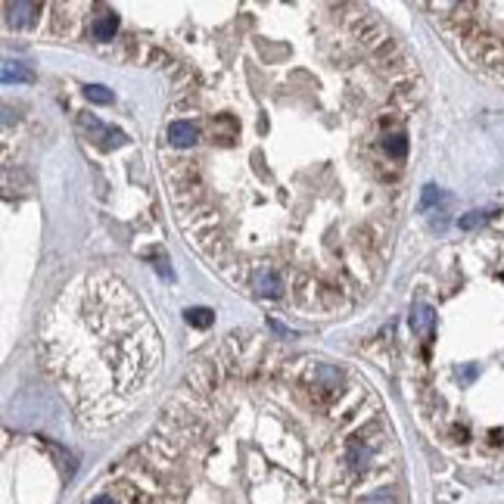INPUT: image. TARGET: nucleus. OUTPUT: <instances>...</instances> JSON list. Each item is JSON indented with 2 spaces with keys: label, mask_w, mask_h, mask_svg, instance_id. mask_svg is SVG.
<instances>
[{
  "label": "nucleus",
  "mask_w": 504,
  "mask_h": 504,
  "mask_svg": "<svg viewBox=\"0 0 504 504\" xmlns=\"http://www.w3.org/2000/svg\"><path fill=\"white\" fill-rule=\"evenodd\" d=\"M252 290H255L258 296H268V299H274V296L283 293V281L274 274L271 268H262L255 277H252Z\"/></svg>",
  "instance_id": "f257e3e1"
},
{
  "label": "nucleus",
  "mask_w": 504,
  "mask_h": 504,
  "mask_svg": "<svg viewBox=\"0 0 504 504\" xmlns=\"http://www.w3.org/2000/svg\"><path fill=\"white\" fill-rule=\"evenodd\" d=\"M433 324H436V311L430 308L427 302H417L414 308H411V330H414L417 336H430L433 333Z\"/></svg>",
  "instance_id": "f03ea898"
},
{
  "label": "nucleus",
  "mask_w": 504,
  "mask_h": 504,
  "mask_svg": "<svg viewBox=\"0 0 504 504\" xmlns=\"http://www.w3.org/2000/svg\"><path fill=\"white\" fill-rule=\"evenodd\" d=\"M196 137H200V128L196 125H190V122H171L168 125V141H171V147H194L196 143Z\"/></svg>",
  "instance_id": "7ed1b4c3"
},
{
  "label": "nucleus",
  "mask_w": 504,
  "mask_h": 504,
  "mask_svg": "<svg viewBox=\"0 0 504 504\" xmlns=\"http://www.w3.org/2000/svg\"><path fill=\"white\" fill-rule=\"evenodd\" d=\"M368 461H370V448L364 446V442H349V446H346V464H349V470L361 473V470L368 467Z\"/></svg>",
  "instance_id": "20e7f679"
},
{
  "label": "nucleus",
  "mask_w": 504,
  "mask_h": 504,
  "mask_svg": "<svg viewBox=\"0 0 504 504\" xmlns=\"http://www.w3.org/2000/svg\"><path fill=\"white\" fill-rule=\"evenodd\" d=\"M116 29H118V16L116 13H103V16H97L94 19V38L97 41H109L112 35H116Z\"/></svg>",
  "instance_id": "39448f33"
},
{
  "label": "nucleus",
  "mask_w": 504,
  "mask_h": 504,
  "mask_svg": "<svg viewBox=\"0 0 504 504\" xmlns=\"http://www.w3.org/2000/svg\"><path fill=\"white\" fill-rule=\"evenodd\" d=\"M383 150H386L389 159L402 162V159L408 156V137H404V134H389L386 141H383Z\"/></svg>",
  "instance_id": "423d86ee"
},
{
  "label": "nucleus",
  "mask_w": 504,
  "mask_h": 504,
  "mask_svg": "<svg viewBox=\"0 0 504 504\" xmlns=\"http://www.w3.org/2000/svg\"><path fill=\"white\" fill-rule=\"evenodd\" d=\"M31 69H25L22 63H3V84H25V81H31Z\"/></svg>",
  "instance_id": "0eeeda50"
},
{
  "label": "nucleus",
  "mask_w": 504,
  "mask_h": 504,
  "mask_svg": "<svg viewBox=\"0 0 504 504\" xmlns=\"http://www.w3.org/2000/svg\"><path fill=\"white\" fill-rule=\"evenodd\" d=\"M184 317H187V324H194V327H209V324L215 321V315H212L209 308H187Z\"/></svg>",
  "instance_id": "6e6552de"
},
{
  "label": "nucleus",
  "mask_w": 504,
  "mask_h": 504,
  "mask_svg": "<svg viewBox=\"0 0 504 504\" xmlns=\"http://www.w3.org/2000/svg\"><path fill=\"white\" fill-rule=\"evenodd\" d=\"M81 125H84V128H88V131H90V134H94V137H97V141H103V137H125V134H122V131H116V134H112V131H106V128H103V125H100V122H97V118H94V116H81Z\"/></svg>",
  "instance_id": "1a4fd4ad"
},
{
  "label": "nucleus",
  "mask_w": 504,
  "mask_h": 504,
  "mask_svg": "<svg viewBox=\"0 0 504 504\" xmlns=\"http://www.w3.org/2000/svg\"><path fill=\"white\" fill-rule=\"evenodd\" d=\"M84 94H88V100L90 103H112L116 100V97H112V90L109 88H103V84H88V88H84Z\"/></svg>",
  "instance_id": "9d476101"
},
{
  "label": "nucleus",
  "mask_w": 504,
  "mask_h": 504,
  "mask_svg": "<svg viewBox=\"0 0 504 504\" xmlns=\"http://www.w3.org/2000/svg\"><path fill=\"white\" fill-rule=\"evenodd\" d=\"M442 200H446V194H442V190H436L433 184H430V187H423V194H420V209H430V205H436Z\"/></svg>",
  "instance_id": "9b49d317"
},
{
  "label": "nucleus",
  "mask_w": 504,
  "mask_h": 504,
  "mask_svg": "<svg viewBox=\"0 0 504 504\" xmlns=\"http://www.w3.org/2000/svg\"><path fill=\"white\" fill-rule=\"evenodd\" d=\"M457 224H461L464 230H476L480 224H486V215H482V212H470V215H464Z\"/></svg>",
  "instance_id": "f8f14e48"
},
{
  "label": "nucleus",
  "mask_w": 504,
  "mask_h": 504,
  "mask_svg": "<svg viewBox=\"0 0 504 504\" xmlns=\"http://www.w3.org/2000/svg\"><path fill=\"white\" fill-rule=\"evenodd\" d=\"M361 504H395L393 501V495L386 492V489H380V492H374V495H368V498H364Z\"/></svg>",
  "instance_id": "ddd939ff"
},
{
  "label": "nucleus",
  "mask_w": 504,
  "mask_h": 504,
  "mask_svg": "<svg viewBox=\"0 0 504 504\" xmlns=\"http://www.w3.org/2000/svg\"><path fill=\"white\" fill-rule=\"evenodd\" d=\"M90 504H116V501H112V498H109V495H97V498H94V501H90Z\"/></svg>",
  "instance_id": "4468645a"
}]
</instances>
